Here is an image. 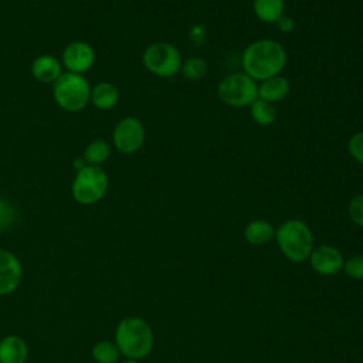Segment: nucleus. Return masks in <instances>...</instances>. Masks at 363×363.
Wrapping results in <instances>:
<instances>
[{
    "label": "nucleus",
    "instance_id": "dca6fc26",
    "mask_svg": "<svg viewBox=\"0 0 363 363\" xmlns=\"http://www.w3.org/2000/svg\"><path fill=\"white\" fill-rule=\"evenodd\" d=\"M274 237H275L274 225L264 218L251 220L244 228V238L251 245H264L269 242Z\"/></svg>",
    "mask_w": 363,
    "mask_h": 363
},
{
    "label": "nucleus",
    "instance_id": "aec40b11",
    "mask_svg": "<svg viewBox=\"0 0 363 363\" xmlns=\"http://www.w3.org/2000/svg\"><path fill=\"white\" fill-rule=\"evenodd\" d=\"M91 356L95 360V363H118L121 352L115 342L99 340L92 346Z\"/></svg>",
    "mask_w": 363,
    "mask_h": 363
},
{
    "label": "nucleus",
    "instance_id": "2eb2a0df",
    "mask_svg": "<svg viewBox=\"0 0 363 363\" xmlns=\"http://www.w3.org/2000/svg\"><path fill=\"white\" fill-rule=\"evenodd\" d=\"M119 101V89L109 81H102L91 88V104L99 111L112 109Z\"/></svg>",
    "mask_w": 363,
    "mask_h": 363
},
{
    "label": "nucleus",
    "instance_id": "4468645a",
    "mask_svg": "<svg viewBox=\"0 0 363 363\" xmlns=\"http://www.w3.org/2000/svg\"><path fill=\"white\" fill-rule=\"evenodd\" d=\"M291 91V82L286 77L278 74L258 84V98L275 104L284 101Z\"/></svg>",
    "mask_w": 363,
    "mask_h": 363
},
{
    "label": "nucleus",
    "instance_id": "39448f33",
    "mask_svg": "<svg viewBox=\"0 0 363 363\" xmlns=\"http://www.w3.org/2000/svg\"><path fill=\"white\" fill-rule=\"evenodd\" d=\"M108 187V173L101 166L86 164L75 173L71 184V194L78 204L92 206L105 197Z\"/></svg>",
    "mask_w": 363,
    "mask_h": 363
},
{
    "label": "nucleus",
    "instance_id": "b1692460",
    "mask_svg": "<svg viewBox=\"0 0 363 363\" xmlns=\"http://www.w3.org/2000/svg\"><path fill=\"white\" fill-rule=\"evenodd\" d=\"M343 271L352 279H363V255H353L343 262Z\"/></svg>",
    "mask_w": 363,
    "mask_h": 363
},
{
    "label": "nucleus",
    "instance_id": "a878e982",
    "mask_svg": "<svg viewBox=\"0 0 363 363\" xmlns=\"http://www.w3.org/2000/svg\"><path fill=\"white\" fill-rule=\"evenodd\" d=\"M206 33H207V31H206V27H204V26H201V24H194V26L190 28L189 35H190V38H191L193 43L199 44V43H203V41H204Z\"/></svg>",
    "mask_w": 363,
    "mask_h": 363
},
{
    "label": "nucleus",
    "instance_id": "bb28decb",
    "mask_svg": "<svg viewBox=\"0 0 363 363\" xmlns=\"http://www.w3.org/2000/svg\"><path fill=\"white\" fill-rule=\"evenodd\" d=\"M275 24H277V27L279 28V31L286 33V34L292 33L294 28H295V21H294V18L289 17V16H286V14H284Z\"/></svg>",
    "mask_w": 363,
    "mask_h": 363
},
{
    "label": "nucleus",
    "instance_id": "9b49d317",
    "mask_svg": "<svg viewBox=\"0 0 363 363\" xmlns=\"http://www.w3.org/2000/svg\"><path fill=\"white\" fill-rule=\"evenodd\" d=\"M311 267L323 277H332L336 275L343 269V255L342 252L329 244H323L319 247H313L311 255H309Z\"/></svg>",
    "mask_w": 363,
    "mask_h": 363
},
{
    "label": "nucleus",
    "instance_id": "f03ea898",
    "mask_svg": "<svg viewBox=\"0 0 363 363\" xmlns=\"http://www.w3.org/2000/svg\"><path fill=\"white\" fill-rule=\"evenodd\" d=\"M115 345L121 356L140 360L150 354L155 336L150 325L139 316H126L119 320L115 329Z\"/></svg>",
    "mask_w": 363,
    "mask_h": 363
},
{
    "label": "nucleus",
    "instance_id": "f8f14e48",
    "mask_svg": "<svg viewBox=\"0 0 363 363\" xmlns=\"http://www.w3.org/2000/svg\"><path fill=\"white\" fill-rule=\"evenodd\" d=\"M62 64L61 61L50 54H43L38 55L30 67V72L34 79L43 84H54L60 75L64 72L62 71Z\"/></svg>",
    "mask_w": 363,
    "mask_h": 363
},
{
    "label": "nucleus",
    "instance_id": "6e6552de",
    "mask_svg": "<svg viewBox=\"0 0 363 363\" xmlns=\"http://www.w3.org/2000/svg\"><path fill=\"white\" fill-rule=\"evenodd\" d=\"M146 130L142 121L136 116L122 118L113 128L112 142L122 155L136 153L145 143Z\"/></svg>",
    "mask_w": 363,
    "mask_h": 363
},
{
    "label": "nucleus",
    "instance_id": "0eeeda50",
    "mask_svg": "<svg viewBox=\"0 0 363 363\" xmlns=\"http://www.w3.org/2000/svg\"><path fill=\"white\" fill-rule=\"evenodd\" d=\"M142 62L150 74L159 78H172L180 71L183 60L174 44L157 41L145 48Z\"/></svg>",
    "mask_w": 363,
    "mask_h": 363
},
{
    "label": "nucleus",
    "instance_id": "9d476101",
    "mask_svg": "<svg viewBox=\"0 0 363 363\" xmlns=\"http://www.w3.org/2000/svg\"><path fill=\"white\" fill-rule=\"evenodd\" d=\"M23 281V265L16 254L0 248V296L13 294Z\"/></svg>",
    "mask_w": 363,
    "mask_h": 363
},
{
    "label": "nucleus",
    "instance_id": "f3484780",
    "mask_svg": "<svg viewBox=\"0 0 363 363\" xmlns=\"http://www.w3.org/2000/svg\"><path fill=\"white\" fill-rule=\"evenodd\" d=\"M252 10L262 23L275 24L285 14V0H252Z\"/></svg>",
    "mask_w": 363,
    "mask_h": 363
},
{
    "label": "nucleus",
    "instance_id": "ddd939ff",
    "mask_svg": "<svg viewBox=\"0 0 363 363\" xmlns=\"http://www.w3.org/2000/svg\"><path fill=\"white\" fill-rule=\"evenodd\" d=\"M28 346L18 335H7L0 340V363H27Z\"/></svg>",
    "mask_w": 363,
    "mask_h": 363
},
{
    "label": "nucleus",
    "instance_id": "f257e3e1",
    "mask_svg": "<svg viewBox=\"0 0 363 363\" xmlns=\"http://www.w3.org/2000/svg\"><path fill=\"white\" fill-rule=\"evenodd\" d=\"M286 60V51L281 43L274 38H259L244 48L241 55L242 72L261 82L281 74Z\"/></svg>",
    "mask_w": 363,
    "mask_h": 363
},
{
    "label": "nucleus",
    "instance_id": "7ed1b4c3",
    "mask_svg": "<svg viewBox=\"0 0 363 363\" xmlns=\"http://www.w3.org/2000/svg\"><path fill=\"white\" fill-rule=\"evenodd\" d=\"M275 241L281 252L292 262H303L313 250V234L299 218H289L275 230Z\"/></svg>",
    "mask_w": 363,
    "mask_h": 363
},
{
    "label": "nucleus",
    "instance_id": "1a4fd4ad",
    "mask_svg": "<svg viewBox=\"0 0 363 363\" xmlns=\"http://www.w3.org/2000/svg\"><path fill=\"white\" fill-rule=\"evenodd\" d=\"M61 64L68 72L84 75L95 64V51L86 41H72L64 48Z\"/></svg>",
    "mask_w": 363,
    "mask_h": 363
},
{
    "label": "nucleus",
    "instance_id": "a211bd4d",
    "mask_svg": "<svg viewBox=\"0 0 363 363\" xmlns=\"http://www.w3.org/2000/svg\"><path fill=\"white\" fill-rule=\"evenodd\" d=\"M250 116L251 119L259 126H269L277 121L278 112L274 104L267 102L261 98H257L250 106Z\"/></svg>",
    "mask_w": 363,
    "mask_h": 363
},
{
    "label": "nucleus",
    "instance_id": "412c9836",
    "mask_svg": "<svg viewBox=\"0 0 363 363\" xmlns=\"http://www.w3.org/2000/svg\"><path fill=\"white\" fill-rule=\"evenodd\" d=\"M180 72L189 81H200L208 72V62L201 57H190L182 62Z\"/></svg>",
    "mask_w": 363,
    "mask_h": 363
},
{
    "label": "nucleus",
    "instance_id": "4be33fe9",
    "mask_svg": "<svg viewBox=\"0 0 363 363\" xmlns=\"http://www.w3.org/2000/svg\"><path fill=\"white\" fill-rule=\"evenodd\" d=\"M347 214L353 224L363 228V193L356 194L350 199L347 206Z\"/></svg>",
    "mask_w": 363,
    "mask_h": 363
},
{
    "label": "nucleus",
    "instance_id": "cd10ccee",
    "mask_svg": "<svg viewBox=\"0 0 363 363\" xmlns=\"http://www.w3.org/2000/svg\"><path fill=\"white\" fill-rule=\"evenodd\" d=\"M122 363H139V360H132V359H126V360H123Z\"/></svg>",
    "mask_w": 363,
    "mask_h": 363
},
{
    "label": "nucleus",
    "instance_id": "5701e85b",
    "mask_svg": "<svg viewBox=\"0 0 363 363\" xmlns=\"http://www.w3.org/2000/svg\"><path fill=\"white\" fill-rule=\"evenodd\" d=\"M347 152L354 162L363 166V130H357L349 138Z\"/></svg>",
    "mask_w": 363,
    "mask_h": 363
},
{
    "label": "nucleus",
    "instance_id": "423d86ee",
    "mask_svg": "<svg viewBox=\"0 0 363 363\" xmlns=\"http://www.w3.org/2000/svg\"><path fill=\"white\" fill-rule=\"evenodd\" d=\"M217 96L231 108L250 106L258 98V84L245 72L228 74L218 82Z\"/></svg>",
    "mask_w": 363,
    "mask_h": 363
},
{
    "label": "nucleus",
    "instance_id": "6ab92c4d",
    "mask_svg": "<svg viewBox=\"0 0 363 363\" xmlns=\"http://www.w3.org/2000/svg\"><path fill=\"white\" fill-rule=\"evenodd\" d=\"M112 147L105 139H94L84 149V160L86 164L101 166L111 156Z\"/></svg>",
    "mask_w": 363,
    "mask_h": 363
},
{
    "label": "nucleus",
    "instance_id": "393cba45",
    "mask_svg": "<svg viewBox=\"0 0 363 363\" xmlns=\"http://www.w3.org/2000/svg\"><path fill=\"white\" fill-rule=\"evenodd\" d=\"M16 218L14 207L4 199H0V228H7Z\"/></svg>",
    "mask_w": 363,
    "mask_h": 363
},
{
    "label": "nucleus",
    "instance_id": "20e7f679",
    "mask_svg": "<svg viewBox=\"0 0 363 363\" xmlns=\"http://www.w3.org/2000/svg\"><path fill=\"white\" fill-rule=\"evenodd\" d=\"M55 104L67 112H79L91 102V85L81 74L62 72L52 84Z\"/></svg>",
    "mask_w": 363,
    "mask_h": 363
}]
</instances>
